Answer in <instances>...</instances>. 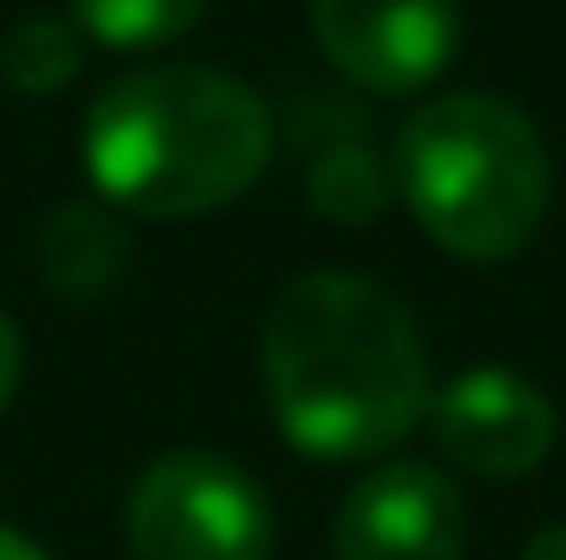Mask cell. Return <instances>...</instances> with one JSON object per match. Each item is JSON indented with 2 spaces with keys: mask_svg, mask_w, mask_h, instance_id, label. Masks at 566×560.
Masks as SVG:
<instances>
[{
  "mask_svg": "<svg viewBox=\"0 0 566 560\" xmlns=\"http://www.w3.org/2000/svg\"><path fill=\"white\" fill-rule=\"evenodd\" d=\"M80 60H86L80 27L60 20V13H27V20H13L7 40H0V80H7L13 93H33V100L73 86Z\"/></svg>",
  "mask_w": 566,
  "mask_h": 560,
  "instance_id": "10",
  "label": "cell"
},
{
  "mask_svg": "<svg viewBox=\"0 0 566 560\" xmlns=\"http://www.w3.org/2000/svg\"><path fill=\"white\" fill-rule=\"evenodd\" d=\"M428 435L434 448L474 475V481H521L554 455L560 416L547 403L541 383H527L521 370L501 363H474L454 383H441L428 396Z\"/></svg>",
  "mask_w": 566,
  "mask_h": 560,
  "instance_id": "6",
  "label": "cell"
},
{
  "mask_svg": "<svg viewBox=\"0 0 566 560\" xmlns=\"http://www.w3.org/2000/svg\"><path fill=\"white\" fill-rule=\"evenodd\" d=\"M205 0H73V27L99 46H165L191 33Z\"/></svg>",
  "mask_w": 566,
  "mask_h": 560,
  "instance_id": "11",
  "label": "cell"
},
{
  "mask_svg": "<svg viewBox=\"0 0 566 560\" xmlns=\"http://www.w3.org/2000/svg\"><path fill=\"white\" fill-rule=\"evenodd\" d=\"M20 376H27V343H20V323H13V317L0 310V409L13 403Z\"/></svg>",
  "mask_w": 566,
  "mask_h": 560,
  "instance_id": "12",
  "label": "cell"
},
{
  "mask_svg": "<svg viewBox=\"0 0 566 560\" xmlns=\"http://www.w3.org/2000/svg\"><path fill=\"white\" fill-rule=\"evenodd\" d=\"M264 396L283 442L316 462H376L428 416V343L396 290L356 271L283 283L264 317Z\"/></svg>",
  "mask_w": 566,
  "mask_h": 560,
  "instance_id": "1",
  "label": "cell"
},
{
  "mask_svg": "<svg viewBox=\"0 0 566 560\" xmlns=\"http://www.w3.org/2000/svg\"><path fill=\"white\" fill-rule=\"evenodd\" d=\"M126 265H133V238H126V225L106 205L80 198V205H60L40 225V278L66 303L106 297L113 283L126 278Z\"/></svg>",
  "mask_w": 566,
  "mask_h": 560,
  "instance_id": "8",
  "label": "cell"
},
{
  "mask_svg": "<svg viewBox=\"0 0 566 560\" xmlns=\"http://www.w3.org/2000/svg\"><path fill=\"white\" fill-rule=\"evenodd\" d=\"M521 560H566V521H541Z\"/></svg>",
  "mask_w": 566,
  "mask_h": 560,
  "instance_id": "13",
  "label": "cell"
},
{
  "mask_svg": "<svg viewBox=\"0 0 566 560\" xmlns=\"http://www.w3.org/2000/svg\"><path fill=\"white\" fill-rule=\"evenodd\" d=\"M396 198L448 258H521L554 205L541 126L501 93H441L396 139Z\"/></svg>",
  "mask_w": 566,
  "mask_h": 560,
  "instance_id": "3",
  "label": "cell"
},
{
  "mask_svg": "<svg viewBox=\"0 0 566 560\" xmlns=\"http://www.w3.org/2000/svg\"><path fill=\"white\" fill-rule=\"evenodd\" d=\"M329 548L336 560H461L468 501L428 462H382L343 495Z\"/></svg>",
  "mask_w": 566,
  "mask_h": 560,
  "instance_id": "7",
  "label": "cell"
},
{
  "mask_svg": "<svg viewBox=\"0 0 566 560\" xmlns=\"http://www.w3.org/2000/svg\"><path fill=\"white\" fill-rule=\"evenodd\" d=\"M0 560H46V554H40L20 528H7V521H0Z\"/></svg>",
  "mask_w": 566,
  "mask_h": 560,
  "instance_id": "14",
  "label": "cell"
},
{
  "mask_svg": "<svg viewBox=\"0 0 566 560\" xmlns=\"http://www.w3.org/2000/svg\"><path fill=\"white\" fill-rule=\"evenodd\" d=\"M271 495L211 448L145 462L126 495L133 560H271Z\"/></svg>",
  "mask_w": 566,
  "mask_h": 560,
  "instance_id": "4",
  "label": "cell"
},
{
  "mask_svg": "<svg viewBox=\"0 0 566 560\" xmlns=\"http://www.w3.org/2000/svg\"><path fill=\"white\" fill-rule=\"evenodd\" d=\"M271 106L224 66L171 60L113 80L86 113V178L133 218H205L271 165Z\"/></svg>",
  "mask_w": 566,
  "mask_h": 560,
  "instance_id": "2",
  "label": "cell"
},
{
  "mask_svg": "<svg viewBox=\"0 0 566 560\" xmlns=\"http://www.w3.org/2000/svg\"><path fill=\"white\" fill-rule=\"evenodd\" d=\"M310 33L349 86L402 100L448 73L461 46V7L454 0H310Z\"/></svg>",
  "mask_w": 566,
  "mask_h": 560,
  "instance_id": "5",
  "label": "cell"
},
{
  "mask_svg": "<svg viewBox=\"0 0 566 560\" xmlns=\"http://www.w3.org/2000/svg\"><path fill=\"white\" fill-rule=\"evenodd\" d=\"M303 191H310V205H316L329 225H376V218L389 211V198H396V172H389V165L369 152V139L356 133V139H336L310 158Z\"/></svg>",
  "mask_w": 566,
  "mask_h": 560,
  "instance_id": "9",
  "label": "cell"
}]
</instances>
